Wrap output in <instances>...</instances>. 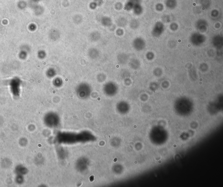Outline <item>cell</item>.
<instances>
[{
  "instance_id": "obj_1",
  "label": "cell",
  "mask_w": 223,
  "mask_h": 187,
  "mask_svg": "<svg viewBox=\"0 0 223 187\" xmlns=\"http://www.w3.org/2000/svg\"><path fill=\"white\" fill-rule=\"evenodd\" d=\"M15 172L17 175H23L28 172V170L22 166L18 165L15 169Z\"/></svg>"
},
{
  "instance_id": "obj_2",
  "label": "cell",
  "mask_w": 223,
  "mask_h": 187,
  "mask_svg": "<svg viewBox=\"0 0 223 187\" xmlns=\"http://www.w3.org/2000/svg\"><path fill=\"white\" fill-rule=\"evenodd\" d=\"M27 4L24 0H20L17 3V7L20 10H24L27 7Z\"/></svg>"
},
{
  "instance_id": "obj_3",
  "label": "cell",
  "mask_w": 223,
  "mask_h": 187,
  "mask_svg": "<svg viewBox=\"0 0 223 187\" xmlns=\"http://www.w3.org/2000/svg\"><path fill=\"white\" fill-rule=\"evenodd\" d=\"M24 181L22 175H17V177L16 178V182L17 183L19 184H22Z\"/></svg>"
}]
</instances>
